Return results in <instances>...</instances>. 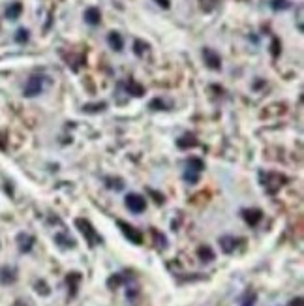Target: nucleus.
<instances>
[{
	"label": "nucleus",
	"instance_id": "17",
	"mask_svg": "<svg viewBox=\"0 0 304 306\" xmlns=\"http://www.w3.org/2000/svg\"><path fill=\"white\" fill-rule=\"evenodd\" d=\"M120 282H122V280H120V276H113V278L109 280L107 284H109V287H113V286H119Z\"/></svg>",
	"mask_w": 304,
	"mask_h": 306
},
{
	"label": "nucleus",
	"instance_id": "5",
	"mask_svg": "<svg viewBox=\"0 0 304 306\" xmlns=\"http://www.w3.org/2000/svg\"><path fill=\"white\" fill-rule=\"evenodd\" d=\"M41 88H43V79L38 77V75H36V77H30L27 83V87H25V96L32 98V96L41 92Z\"/></svg>",
	"mask_w": 304,
	"mask_h": 306
},
{
	"label": "nucleus",
	"instance_id": "18",
	"mask_svg": "<svg viewBox=\"0 0 304 306\" xmlns=\"http://www.w3.org/2000/svg\"><path fill=\"white\" fill-rule=\"evenodd\" d=\"M143 47L146 49V45H143V41H135V53L143 55Z\"/></svg>",
	"mask_w": 304,
	"mask_h": 306
},
{
	"label": "nucleus",
	"instance_id": "11",
	"mask_svg": "<svg viewBox=\"0 0 304 306\" xmlns=\"http://www.w3.org/2000/svg\"><path fill=\"white\" fill-rule=\"evenodd\" d=\"M107 41H109V45L115 49V51H122V38H120V34H117V32H111L109 34V38H107Z\"/></svg>",
	"mask_w": 304,
	"mask_h": 306
},
{
	"label": "nucleus",
	"instance_id": "14",
	"mask_svg": "<svg viewBox=\"0 0 304 306\" xmlns=\"http://www.w3.org/2000/svg\"><path fill=\"white\" fill-rule=\"evenodd\" d=\"M177 145H179L180 148H186V146H195L197 145V141L193 139L192 135H184V137H180V139L177 141Z\"/></svg>",
	"mask_w": 304,
	"mask_h": 306
},
{
	"label": "nucleus",
	"instance_id": "3",
	"mask_svg": "<svg viewBox=\"0 0 304 306\" xmlns=\"http://www.w3.org/2000/svg\"><path fill=\"white\" fill-rule=\"evenodd\" d=\"M126 207L135 214L143 213V211H145V207H146L145 197H141L139 193H130V195H126Z\"/></svg>",
	"mask_w": 304,
	"mask_h": 306
},
{
	"label": "nucleus",
	"instance_id": "1",
	"mask_svg": "<svg viewBox=\"0 0 304 306\" xmlns=\"http://www.w3.org/2000/svg\"><path fill=\"white\" fill-rule=\"evenodd\" d=\"M75 224H77L81 233L85 235V239L88 240V244H90V246H98V244H102V237L94 231V227L90 226V222H88V220L79 218V220H75Z\"/></svg>",
	"mask_w": 304,
	"mask_h": 306
},
{
	"label": "nucleus",
	"instance_id": "4",
	"mask_svg": "<svg viewBox=\"0 0 304 306\" xmlns=\"http://www.w3.org/2000/svg\"><path fill=\"white\" fill-rule=\"evenodd\" d=\"M117 224H119V227L122 229V233L126 235V239H130L133 244H141V242H143V235H141V231H137L133 226L126 224V222H122V220H119Z\"/></svg>",
	"mask_w": 304,
	"mask_h": 306
},
{
	"label": "nucleus",
	"instance_id": "9",
	"mask_svg": "<svg viewBox=\"0 0 304 306\" xmlns=\"http://www.w3.org/2000/svg\"><path fill=\"white\" fill-rule=\"evenodd\" d=\"M220 246H222V250L225 253H231L235 250V246H237V240L233 239V237H222L220 239Z\"/></svg>",
	"mask_w": 304,
	"mask_h": 306
},
{
	"label": "nucleus",
	"instance_id": "15",
	"mask_svg": "<svg viewBox=\"0 0 304 306\" xmlns=\"http://www.w3.org/2000/svg\"><path fill=\"white\" fill-rule=\"evenodd\" d=\"M188 167H190L192 171H195V173H201L205 166H203V162L199 160V158H190V160H188Z\"/></svg>",
	"mask_w": 304,
	"mask_h": 306
},
{
	"label": "nucleus",
	"instance_id": "19",
	"mask_svg": "<svg viewBox=\"0 0 304 306\" xmlns=\"http://www.w3.org/2000/svg\"><path fill=\"white\" fill-rule=\"evenodd\" d=\"M17 34H19V36H17V40H19V41H25V40L28 38V36H27V34H28L27 30H19Z\"/></svg>",
	"mask_w": 304,
	"mask_h": 306
},
{
	"label": "nucleus",
	"instance_id": "12",
	"mask_svg": "<svg viewBox=\"0 0 304 306\" xmlns=\"http://www.w3.org/2000/svg\"><path fill=\"white\" fill-rule=\"evenodd\" d=\"M197 256H199V260H201V261H212V260H214V252H212L209 246H201V248H199Z\"/></svg>",
	"mask_w": 304,
	"mask_h": 306
},
{
	"label": "nucleus",
	"instance_id": "16",
	"mask_svg": "<svg viewBox=\"0 0 304 306\" xmlns=\"http://www.w3.org/2000/svg\"><path fill=\"white\" fill-rule=\"evenodd\" d=\"M2 276H0V280L4 282V284H8V282H14L15 280V274H14V271L12 269H2Z\"/></svg>",
	"mask_w": 304,
	"mask_h": 306
},
{
	"label": "nucleus",
	"instance_id": "20",
	"mask_svg": "<svg viewBox=\"0 0 304 306\" xmlns=\"http://www.w3.org/2000/svg\"><path fill=\"white\" fill-rule=\"evenodd\" d=\"M302 304V299H295V300H291V306H300Z\"/></svg>",
	"mask_w": 304,
	"mask_h": 306
},
{
	"label": "nucleus",
	"instance_id": "13",
	"mask_svg": "<svg viewBox=\"0 0 304 306\" xmlns=\"http://www.w3.org/2000/svg\"><path fill=\"white\" fill-rule=\"evenodd\" d=\"M19 14H21V4H19V2H14V4L6 10L8 19H17V17H19Z\"/></svg>",
	"mask_w": 304,
	"mask_h": 306
},
{
	"label": "nucleus",
	"instance_id": "7",
	"mask_svg": "<svg viewBox=\"0 0 304 306\" xmlns=\"http://www.w3.org/2000/svg\"><path fill=\"white\" fill-rule=\"evenodd\" d=\"M203 57H205L207 60V64L212 68V70H220V57L212 49H205L203 51Z\"/></svg>",
	"mask_w": 304,
	"mask_h": 306
},
{
	"label": "nucleus",
	"instance_id": "21",
	"mask_svg": "<svg viewBox=\"0 0 304 306\" xmlns=\"http://www.w3.org/2000/svg\"><path fill=\"white\" fill-rule=\"evenodd\" d=\"M0 148H4V143H2V141H0Z\"/></svg>",
	"mask_w": 304,
	"mask_h": 306
},
{
	"label": "nucleus",
	"instance_id": "8",
	"mask_svg": "<svg viewBox=\"0 0 304 306\" xmlns=\"http://www.w3.org/2000/svg\"><path fill=\"white\" fill-rule=\"evenodd\" d=\"M17 242H19L21 252H28V250L32 248L34 239H32V237H30V235H27V233H21L19 237H17Z\"/></svg>",
	"mask_w": 304,
	"mask_h": 306
},
{
	"label": "nucleus",
	"instance_id": "2",
	"mask_svg": "<svg viewBox=\"0 0 304 306\" xmlns=\"http://www.w3.org/2000/svg\"><path fill=\"white\" fill-rule=\"evenodd\" d=\"M261 182H263V188L269 193H274L276 190H280L282 182H285V177L278 173H261Z\"/></svg>",
	"mask_w": 304,
	"mask_h": 306
},
{
	"label": "nucleus",
	"instance_id": "6",
	"mask_svg": "<svg viewBox=\"0 0 304 306\" xmlns=\"http://www.w3.org/2000/svg\"><path fill=\"white\" fill-rule=\"evenodd\" d=\"M242 216H244V220L250 224V226H258L259 222H261V218H263V214H261V211H258V209H251V211H244L242 213Z\"/></svg>",
	"mask_w": 304,
	"mask_h": 306
},
{
	"label": "nucleus",
	"instance_id": "10",
	"mask_svg": "<svg viewBox=\"0 0 304 306\" xmlns=\"http://www.w3.org/2000/svg\"><path fill=\"white\" fill-rule=\"evenodd\" d=\"M85 19L88 25H98L99 23V12L96 8H88L85 12Z\"/></svg>",
	"mask_w": 304,
	"mask_h": 306
}]
</instances>
